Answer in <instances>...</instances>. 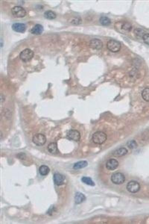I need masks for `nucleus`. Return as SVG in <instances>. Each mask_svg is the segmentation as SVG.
Listing matches in <instances>:
<instances>
[{
    "instance_id": "11",
    "label": "nucleus",
    "mask_w": 149,
    "mask_h": 224,
    "mask_svg": "<svg viewBox=\"0 0 149 224\" xmlns=\"http://www.w3.org/2000/svg\"><path fill=\"white\" fill-rule=\"evenodd\" d=\"M119 163L118 161L114 159H110L107 161L106 167L108 170L114 171L118 168Z\"/></svg>"
},
{
    "instance_id": "9",
    "label": "nucleus",
    "mask_w": 149,
    "mask_h": 224,
    "mask_svg": "<svg viewBox=\"0 0 149 224\" xmlns=\"http://www.w3.org/2000/svg\"><path fill=\"white\" fill-rule=\"evenodd\" d=\"M67 137L69 140L78 142L81 139V134L80 132L76 130L72 129L69 131L67 134Z\"/></svg>"
},
{
    "instance_id": "22",
    "label": "nucleus",
    "mask_w": 149,
    "mask_h": 224,
    "mask_svg": "<svg viewBox=\"0 0 149 224\" xmlns=\"http://www.w3.org/2000/svg\"><path fill=\"white\" fill-rule=\"evenodd\" d=\"M99 22L103 26H108L111 23V20L108 17L105 16L100 17Z\"/></svg>"
},
{
    "instance_id": "20",
    "label": "nucleus",
    "mask_w": 149,
    "mask_h": 224,
    "mask_svg": "<svg viewBox=\"0 0 149 224\" xmlns=\"http://www.w3.org/2000/svg\"><path fill=\"white\" fill-rule=\"evenodd\" d=\"M50 172V168L46 165H42L39 167V173L42 176H46L49 174Z\"/></svg>"
},
{
    "instance_id": "6",
    "label": "nucleus",
    "mask_w": 149,
    "mask_h": 224,
    "mask_svg": "<svg viewBox=\"0 0 149 224\" xmlns=\"http://www.w3.org/2000/svg\"><path fill=\"white\" fill-rule=\"evenodd\" d=\"M111 180L114 184L122 185L125 182V177L123 173L116 172L112 175Z\"/></svg>"
},
{
    "instance_id": "16",
    "label": "nucleus",
    "mask_w": 149,
    "mask_h": 224,
    "mask_svg": "<svg viewBox=\"0 0 149 224\" xmlns=\"http://www.w3.org/2000/svg\"><path fill=\"white\" fill-rule=\"evenodd\" d=\"M48 152L53 154H57L59 153V151L56 143H52L48 144Z\"/></svg>"
},
{
    "instance_id": "13",
    "label": "nucleus",
    "mask_w": 149,
    "mask_h": 224,
    "mask_svg": "<svg viewBox=\"0 0 149 224\" xmlns=\"http://www.w3.org/2000/svg\"><path fill=\"white\" fill-rule=\"evenodd\" d=\"M12 28L15 32L24 33L26 30V25L22 23H15L12 24Z\"/></svg>"
},
{
    "instance_id": "2",
    "label": "nucleus",
    "mask_w": 149,
    "mask_h": 224,
    "mask_svg": "<svg viewBox=\"0 0 149 224\" xmlns=\"http://www.w3.org/2000/svg\"><path fill=\"white\" fill-rule=\"evenodd\" d=\"M107 138V135L105 133L101 131L96 132L93 134L92 140L94 143L101 145L106 141Z\"/></svg>"
},
{
    "instance_id": "19",
    "label": "nucleus",
    "mask_w": 149,
    "mask_h": 224,
    "mask_svg": "<svg viewBox=\"0 0 149 224\" xmlns=\"http://www.w3.org/2000/svg\"><path fill=\"white\" fill-rule=\"evenodd\" d=\"M44 16L47 19L54 20L56 18L57 15L56 13L51 10H48L44 12Z\"/></svg>"
},
{
    "instance_id": "15",
    "label": "nucleus",
    "mask_w": 149,
    "mask_h": 224,
    "mask_svg": "<svg viewBox=\"0 0 149 224\" xmlns=\"http://www.w3.org/2000/svg\"><path fill=\"white\" fill-rule=\"evenodd\" d=\"M128 153V150L125 148H119L114 151L113 155L115 157H120L127 155Z\"/></svg>"
},
{
    "instance_id": "10",
    "label": "nucleus",
    "mask_w": 149,
    "mask_h": 224,
    "mask_svg": "<svg viewBox=\"0 0 149 224\" xmlns=\"http://www.w3.org/2000/svg\"><path fill=\"white\" fill-rule=\"evenodd\" d=\"M103 43L101 40L98 39H94L90 41V47L93 49L100 50L103 48Z\"/></svg>"
},
{
    "instance_id": "21",
    "label": "nucleus",
    "mask_w": 149,
    "mask_h": 224,
    "mask_svg": "<svg viewBox=\"0 0 149 224\" xmlns=\"http://www.w3.org/2000/svg\"><path fill=\"white\" fill-rule=\"evenodd\" d=\"M82 182L89 186H95V183L92 179L88 177H83L81 179Z\"/></svg>"
},
{
    "instance_id": "18",
    "label": "nucleus",
    "mask_w": 149,
    "mask_h": 224,
    "mask_svg": "<svg viewBox=\"0 0 149 224\" xmlns=\"http://www.w3.org/2000/svg\"><path fill=\"white\" fill-rule=\"evenodd\" d=\"M88 163L86 161H81L74 164L73 168L75 170H78L86 167Z\"/></svg>"
},
{
    "instance_id": "17",
    "label": "nucleus",
    "mask_w": 149,
    "mask_h": 224,
    "mask_svg": "<svg viewBox=\"0 0 149 224\" xmlns=\"http://www.w3.org/2000/svg\"><path fill=\"white\" fill-rule=\"evenodd\" d=\"M74 202L77 204L82 203L85 200L86 197L85 195L81 192H78L75 193L74 197Z\"/></svg>"
},
{
    "instance_id": "4",
    "label": "nucleus",
    "mask_w": 149,
    "mask_h": 224,
    "mask_svg": "<svg viewBox=\"0 0 149 224\" xmlns=\"http://www.w3.org/2000/svg\"><path fill=\"white\" fill-rule=\"evenodd\" d=\"M107 49L111 52L116 53L120 51L121 44L119 41L112 39L108 41L107 44Z\"/></svg>"
},
{
    "instance_id": "26",
    "label": "nucleus",
    "mask_w": 149,
    "mask_h": 224,
    "mask_svg": "<svg viewBox=\"0 0 149 224\" xmlns=\"http://www.w3.org/2000/svg\"><path fill=\"white\" fill-rule=\"evenodd\" d=\"M142 38L144 42L148 45H149V33L144 34Z\"/></svg>"
},
{
    "instance_id": "14",
    "label": "nucleus",
    "mask_w": 149,
    "mask_h": 224,
    "mask_svg": "<svg viewBox=\"0 0 149 224\" xmlns=\"http://www.w3.org/2000/svg\"><path fill=\"white\" fill-rule=\"evenodd\" d=\"M44 31L43 27L41 24H37L31 28L30 32L34 35H40Z\"/></svg>"
},
{
    "instance_id": "1",
    "label": "nucleus",
    "mask_w": 149,
    "mask_h": 224,
    "mask_svg": "<svg viewBox=\"0 0 149 224\" xmlns=\"http://www.w3.org/2000/svg\"><path fill=\"white\" fill-rule=\"evenodd\" d=\"M115 30L119 33L127 34L130 32L132 28V25L130 23L125 21H119L114 24Z\"/></svg>"
},
{
    "instance_id": "5",
    "label": "nucleus",
    "mask_w": 149,
    "mask_h": 224,
    "mask_svg": "<svg viewBox=\"0 0 149 224\" xmlns=\"http://www.w3.org/2000/svg\"><path fill=\"white\" fill-rule=\"evenodd\" d=\"M11 11L12 15L16 18H23L27 15L26 11L25 9L19 6L13 7Z\"/></svg>"
},
{
    "instance_id": "25",
    "label": "nucleus",
    "mask_w": 149,
    "mask_h": 224,
    "mask_svg": "<svg viewBox=\"0 0 149 224\" xmlns=\"http://www.w3.org/2000/svg\"><path fill=\"white\" fill-rule=\"evenodd\" d=\"M134 34L138 37H143L144 35V31L141 28H137L134 31Z\"/></svg>"
},
{
    "instance_id": "8",
    "label": "nucleus",
    "mask_w": 149,
    "mask_h": 224,
    "mask_svg": "<svg viewBox=\"0 0 149 224\" xmlns=\"http://www.w3.org/2000/svg\"><path fill=\"white\" fill-rule=\"evenodd\" d=\"M127 189L130 193H136L140 191L141 186L137 181L131 180L127 183Z\"/></svg>"
},
{
    "instance_id": "28",
    "label": "nucleus",
    "mask_w": 149,
    "mask_h": 224,
    "mask_svg": "<svg viewBox=\"0 0 149 224\" xmlns=\"http://www.w3.org/2000/svg\"><path fill=\"white\" fill-rule=\"evenodd\" d=\"M18 155V158H19L20 159H24V158L25 157V153H23V154H22V153H21L20 154H19Z\"/></svg>"
},
{
    "instance_id": "7",
    "label": "nucleus",
    "mask_w": 149,
    "mask_h": 224,
    "mask_svg": "<svg viewBox=\"0 0 149 224\" xmlns=\"http://www.w3.org/2000/svg\"><path fill=\"white\" fill-rule=\"evenodd\" d=\"M47 139L46 136L41 133H38L35 135L32 139L33 143L37 146L44 145Z\"/></svg>"
},
{
    "instance_id": "24",
    "label": "nucleus",
    "mask_w": 149,
    "mask_h": 224,
    "mask_svg": "<svg viewBox=\"0 0 149 224\" xmlns=\"http://www.w3.org/2000/svg\"><path fill=\"white\" fill-rule=\"evenodd\" d=\"M127 146L130 149H135L137 148V144L135 140H132L128 142L127 143Z\"/></svg>"
},
{
    "instance_id": "23",
    "label": "nucleus",
    "mask_w": 149,
    "mask_h": 224,
    "mask_svg": "<svg viewBox=\"0 0 149 224\" xmlns=\"http://www.w3.org/2000/svg\"><path fill=\"white\" fill-rule=\"evenodd\" d=\"M142 97L143 100L146 102H149V88H145L142 92Z\"/></svg>"
},
{
    "instance_id": "3",
    "label": "nucleus",
    "mask_w": 149,
    "mask_h": 224,
    "mask_svg": "<svg viewBox=\"0 0 149 224\" xmlns=\"http://www.w3.org/2000/svg\"><path fill=\"white\" fill-rule=\"evenodd\" d=\"M34 52L30 49H25L21 51L20 54V58L24 62L30 61L34 57Z\"/></svg>"
},
{
    "instance_id": "12",
    "label": "nucleus",
    "mask_w": 149,
    "mask_h": 224,
    "mask_svg": "<svg viewBox=\"0 0 149 224\" xmlns=\"http://www.w3.org/2000/svg\"><path fill=\"white\" fill-rule=\"evenodd\" d=\"M65 180V176L61 174L56 173L54 175V183L57 186H61L64 184Z\"/></svg>"
},
{
    "instance_id": "27",
    "label": "nucleus",
    "mask_w": 149,
    "mask_h": 224,
    "mask_svg": "<svg viewBox=\"0 0 149 224\" xmlns=\"http://www.w3.org/2000/svg\"><path fill=\"white\" fill-rule=\"evenodd\" d=\"M81 19H79V18H77L74 19V20H73L72 23H74V24H79L80 23H81Z\"/></svg>"
}]
</instances>
